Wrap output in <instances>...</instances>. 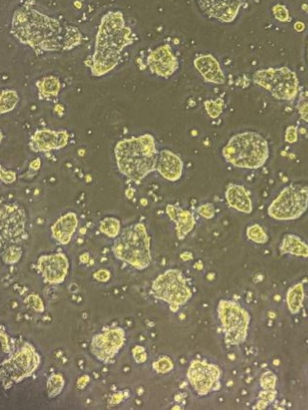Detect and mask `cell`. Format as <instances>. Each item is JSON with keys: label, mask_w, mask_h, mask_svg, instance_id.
I'll list each match as a JSON object with an SVG mask.
<instances>
[{"label": "cell", "mask_w": 308, "mask_h": 410, "mask_svg": "<svg viewBox=\"0 0 308 410\" xmlns=\"http://www.w3.org/2000/svg\"><path fill=\"white\" fill-rule=\"evenodd\" d=\"M11 34L36 54L68 51L80 45L82 35L73 27L65 28L58 19L30 7H21L14 13Z\"/></svg>", "instance_id": "6da1fadb"}, {"label": "cell", "mask_w": 308, "mask_h": 410, "mask_svg": "<svg viewBox=\"0 0 308 410\" xmlns=\"http://www.w3.org/2000/svg\"><path fill=\"white\" fill-rule=\"evenodd\" d=\"M135 36L126 24L123 13L110 11L101 19L95 41L94 53L85 65L94 77H102L121 63L124 49L132 45Z\"/></svg>", "instance_id": "7a4b0ae2"}, {"label": "cell", "mask_w": 308, "mask_h": 410, "mask_svg": "<svg viewBox=\"0 0 308 410\" xmlns=\"http://www.w3.org/2000/svg\"><path fill=\"white\" fill-rule=\"evenodd\" d=\"M158 153L155 138L150 133L121 140L114 149L120 173L136 183L156 171Z\"/></svg>", "instance_id": "3957f363"}, {"label": "cell", "mask_w": 308, "mask_h": 410, "mask_svg": "<svg viewBox=\"0 0 308 410\" xmlns=\"http://www.w3.org/2000/svg\"><path fill=\"white\" fill-rule=\"evenodd\" d=\"M224 160L241 169H258L270 156L267 140L256 131H243L233 135L222 149Z\"/></svg>", "instance_id": "277c9868"}, {"label": "cell", "mask_w": 308, "mask_h": 410, "mask_svg": "<svg viewBox=\"0 0 308 410\" xmlns=\"http://www.w3.org/2000/svg\"><path fill=\"white\" fill-rule=\"evenodd\" d=\"M113 254L116 259L138 270L146 269L151 263V237L143 223L129 226L115 240Z\"/></svg>", "instance_id": "5b68a950"}, {"label": "cell", "mask_w": 308, "mask_h": 410, "mask_svg": "<svg viewBox=\"0 0 308 410\" xmlns=\"http://www.w3.org/2000/svg\"><path fill=\"white\" fill-rule=\"evenodd\" d=\"M253 82L278 100L292 102L299 94L297 74L286 66L256 71L253 74Z\"/></svg>", "instance_id": "8992f818"}, {"label": "cell", "mask_w": 308, "mask_h": 410, "mask_svg": "<svg viewBox=\"0 0 308 410\" xmlns=\"http://www.w3.org/2000/svg\"><path fill=\"white\" fill-rule=\"evenodd\" d=\"M154 298L165 301L170 311L176 313L181 306L189 303L192 292L180 270L170 269L159 274L151 285Z\"/></svg>", "instance_id": "52a82bcc"}, {"label": "cell", "mask_w": 308, "mask_h": 410, "mask_svg": "<svg viewBox=\"0 0 308 410\" xmlns=\"http://www.w3.org/2000/svg\"><path fill=\"white\" fill-rule=\"evenodd\" d=\"M308 208V185L292 183L283 188L269 205L267 213L277 221L299 219Z\"/></svg>", "instance_id": "ba28073f"}, {"label": "cell", "mask_w": 308, "mask_h": 410, "mask_svg": "<svg viewBox=\"0 0 308 410\" xmlns=\"http://www.w3.org/2000/svg\"><path fill=\"white\" fill-rule=\"evenodd\" d=\"M217 311L225 343L234 346L243 343L248 337L251 321L246 309L236 301L221 299Z\"/></svg>", "instance_id": "9c48e42d"}, {"label": "cell", "mask_w": 308, "mask_h": 410, "mask_svg": "<svg viewBox=\"0 0 308 410\" xmlns=\"http://www.w3.org/2000/svg\"><path fill=\"white\" fill-rule=\"evenodd\" d=\"M41 358L30 343H22L21 347L12 350L8 360L1 365V380L7 382H19L35 372L40 365Z\"/></svg>", "instance_id": "30bf717a"}, {"label": "cell", "mask_w": 308, "mask_h": 410, "mask_svg": "<svg viewBox=\"0 0 308 410\" xmlns=\"http://www.w3.org/2000/svg\"><path fill=\"white\" fill-rule=\"evenodd\" d=\"M187 378L199 396H206L220 389L221 371L217 365L206 360H194L188 369Z\"/></svg>", "instance_id": "8fae6325"}, {"label": "cell", "mask_w": 308, "mask_h": 410, "mask_svg": "<svg viewBox=\"0 0 308 410\" xmlns=\"http://www.w3.org/2000/svg\"><path fill=\"white\" fill-rule=\"evenodd\" d=\"M27 215L16 203L5 204L1 207V247L18 244L26 230Z\"/></svg>", "instance_id": "7c38bea8"}, {"label": "cell", "mask_w": 308, "mask_h": 410, "mask_svg": "<svg viewBox=\"0 0 308 410\" xmlns=\"http://www.w3.org/2000/svg\"><path fill=\"white\" fill-rule=\"evenodd\" d=\"M126 341L123 328L107 329L92 338L90 351L94 357L102 363H110L118 354Z\"/></svg>", "instance_id": "4fadbf2b"}, {"label": "cell", "mask_w": 308, "mask_h": 410, "mask_svg": "<svg viewBox=\"0 0 308 410\" xmlns=\"http://www.w3.org/2000/svg\"><path fill=\"white\" fill-rule=\"evenodd\" d=\"M146 66L157 77L168 78L179 68V61L170 44H162L151 49L146 56Z\"/></svg>", "instance_id": "5bb4252c"}, {"label": "cell", "mask_w": 308, "mask_h": 410, "mask_svg": "<svg viewBox=\"0 0 308 410\" xmlns=\"http://www.w3.org/2000/svg\"><path fill=\"white\" fill-rule=\"evenodd\" d=\"M38 271L43 276L45 283L58 285L65 281L69 269V261L62 252L41 255L36 263Z\"/></svg>", "instance_id": "9a60e30c"}, {"label": "cell", "mask_w": 308, "mask_h": 410, "mask_svg": "<svg viewBox=\"0 0 308 410\" xmlns=\"http://www.w3.org/2000/svg\"><path fill=\"white\" fill-rule=\"evenodd\" d=\"M246 0H197L198 7L209 18L222 23H232Z\"/></svg>", "instance_id": "2e32d148"}, {"label": "cell", "mask_w": 308, "mask_h": 410, "mask_svg": "<svg viewBox=\"0 0 308 410\" xmlns=\"http://www.w3.org/2000/svg\"><path fill=\"white\" fill-rule=\"evenodd\" d=\"M69 140L67 131L50 129L36 130L31 137L30 149L34 152H48L63 149Z\"/></svg>", "instance_id": "e0dca14e"}, {"label": "cell", "mask_w": 308, "mask_h": 410, "mask_svg": "<svg viewBox=\"0 0 308 410\" xmlns=\"http://www.w3.org/2000/svg\"><path fill=\"white\" fill-rule=\"evenodd\" d=\"M184 164L175 152L168 149H162L159 151L157 164H156V171L166 181L177 182L183 175Z\"/></svg>", "instance_id": "ac0fdd59"}, {"label": "cell", "mask_w": 308, "mask_h": 410, "mask_svg": "<svg viewBox=\"0 0 308 410\" xmlns=\"http://www.w3.org/2000/svg\"><path fill=\"white\" fill-rule=\"evenodd\" d=\"M194 65L205 82L214 85H224L226 83V77L219 61L211 54L197 56L194 61Z\"/></svg>", "instance_id": "d6986e66"}, {"label": "cell", "mask_w": 308, "mask_h": 410, "mask_svg": "<svg viewBox=\"0 0 308 410\" xmlns=\"http://www.w3.org/2000/svg\"><path fill=\"white\" fill-rule=\"evenodd\" d=\"M225 199L230 208L243 215L253 212V201L250 191L239 184L231 183L225 191Z\"/></svg>", "instance_id": "ffe728a7"}, {"label": "cell", "mask_w": 308, "mask_h": 410, "mask_svg": "<svg viewBox=\"0 0 308 410\" xmlns=\"http://www.w3.org/2000/svg\"><path fill=\"white\" fill-rule=\"evenodd\" d=\"M166 212L170 219L175 223L176 235L178 239L184 240L186 237L195 227V218L192 213L190 211L178 207V206L170 205L168 204L166 208Z\"/></svg>", "instance_id": "44dd1931"}, {"label": "cell", "mask_w": 308, "mask_h": 410, "mask_svg": "<svg viewBox=\"0 0 308 410\" xmlns=\"http://www.w3.org/2000/svg\"><path fill=\"white\" fill-rule=\"evenodd\" d=\"M79 221L74 213H67L60 218L51 227L54 239L60 244L67 245L77 230Z\"/></svg>", "instance_id": "7402d4cb"}, {"label": "cell", "mask_w": 308, "mask_h": 410, "mask_svg": "<svg viewBox=\"0 0 308 410\" xmlns=\"http://www.w3.org/2000/svg\"><path fill=\"white\" fill-rule=\"evenodd\" d=\"M280 252V255H292L307 259L308 245L298 235L288 233L283 238Z\"/></svg>", "instance_id": "603a6c76"}, {"label": "cell", "mask_w": 308, "mask_h": 410, "mask_svg": "<svg viewBox=\"0 0 308 410\" xmlns=\"http://www.w3.org/2000/svg\"><path fill=\"white\" fill-rule=\"evenodd\" d=\"M36 87H38V95L41 100H52L60 94L62 85H60V80L55 76H47V77L41 78L36 83Z\"/></svg>", "instance_id": "cb8c5ba5"}, {"label": "cell", "mask_w": 308, "mask_h": 410, "mask_svg": "<svg viewBox=\"0 0 308 410\" xmlns=\"http://www.w3.org/2000/svg\"><path fill=\"white\" fill-rule=\"evenodd\" d=\"M304 301V283L300 282V283L296 284V285L288 290L287 294H286V303H287L291 314H293V315L299 314L300 309L302 308Z\"/></svg>", "instance_id": "d4e9b609"}, {"label": "cell", "mask_w": 308, "mask_h": 410, "mask_svg": "<svg viewBox=\"0 0 308 410\" xmlns=\"http://www.w3.org/2000/svg\"><path fill=\"white\" fill-rule=\"evenodd\" d=\"M19 97L18 92L12 89H5L1 92V114H6L14 109L16 105L19 104Z\"/></svg>", "instance_id": "484cf974"}, {"label": "cell", "mask_w": 308, "mask_h": 410, "mask_svg": "<svg viewBox=\"0 0 308 410\" xmlns=\"http://www.w3.org/2000/svg\"><path fill=\"white\" fill-rule=\"evenodd\" d=\"M246 237L250 241L258 245L266 244L269 240L267 233L260 224L249 226L246 230Z\"/></svg>", "instance_id": "4316f807"}, {"label": "cell", "mask_w": 308, "mask_h": 410, "mask_svg": "<svg viewBox=\"0 0 308 410\" xmlns=\"http://www.w3.org/2000/svg\"><path fill=\"white\" fill-rule=\"evenodd\" d=\"M100 230L110 238H116L121 232L120 221L115 217H106L100 224Z\"/></svg>", "instance_id": "83f0119b"}, {"label": "cell", "mask_w": 308, "mask_h": 410, "mask_svg": "<svg viewBox=\"0 0 308 410\" xmlns=\"http://www.w3.org/2000/svg\"><path fill=\"white\" fill-rule=\"evenodd\" d=\"M22 255L21 248L16 244L10 245L4 248L2 259L7 264H14L19 261Z\"/></svg>", "instance_id": "f1b7e54d"}, {"label": "cell", "mask_w": 308, "mask_h": 410, "mask_svg": "<svg viewBox=\"0 0 308 410\" xmlns=\"http://www.w3.org/2000/svg\"><path fill=\"white\" fill-rule=\"evenodd\" d=\"M153 367L158 374H167L173 369V363L170 358L164 356V357L159 358L156 362L153 363Z\"/></svg>", "instance_id": "f546056e"}, {"label": "cell", "mask_w": 308, "mask_h": 410, "mask_svg": "<svg viewBox=\"0 0 308 410\" xmlns=\"http://www.w3.org/2000/svg\"><path fill=\"white\" fill-rule=\"evenodd\" d=\"M63 385H65V380H63L62 376L60 374L51 376L47 384L51 396H55V395H58V393L62 391Z\"/></svg>", "instance_id": "4dcf8cb0"}, {"label": "cell", "mask_w": 308, "mask_h": 410, "mask_svg": "<svg viewBox=\"0 0 308 410\" xmlns=\"http://www.w3.org/2000/svg\"><path fill=\"white\" fill-rule=\"evenodd\" d=\"M205 108L209 116L212 119L219 117L222 111H223V102L220 100H208L205 102Z\"/></svg>", "instance_id": "1f68e13d"}, {"label": "cell", "mask_w": 308, "mask_h": 410, "mask_svg": "<svg viewBox=\"0 0 308 410\" xmlns=\"http://www.w3.org/2000/svg\"><path fill=\"white\" fill-rule=\"evenodd\" d=\"M276 396H277V392H276V389L273 390H264L258 394V402L256 404V407L260 409H265L266 407L268 406L269 404L273 402L274 400H275Z\"/></svg>", "instance_id": "d6a6232c"}, {"label": "cell", "mask_w": 308, "mask_h": 410, "mask_svg": "<svg viewBox=\"0 0 308 410\" xmlns=\"http://www.w3.org/2000/svg\"><path fill=\"white\" fill-rule=\"evenodd\" d=\"M278 378L272 371L263 373L261 377V387L264 390L276 389Z\"/></svg>", "instance_id": "836d02e7"}, {"label": "cell", "mask_w": 308, "mask_h": 410, "mask_svg": "<svg viewBox=\"0 0 308 410\" xmlns=\"http://www.w3.org/2000/svg\"><path fill=\"white\" fill-rule=\"evenodd\" d=\"M297 110L300 119L305 122H308V91H305L300 94L297 105Z\"/></svg>", "instance_id": "e575fe53"}, {"label": "cell", "mask_w": 308, "mask_h": 410, "mask_svg": "<svg viewBox=\"0 0 308 410\" xmlns=\"http://www.w3.org/2000/svg\"><path fill=\"white\" fill-rule=\"evenodd\" d=\"M273 14L277 21L280 22H288L291 21L289 11L285 5L277 4L273 7Z\"/></svg>", "instance_id": "d590c367"}, {"label": "cell", "mask_w": 308, "mask_h": 410, "mask_svg": "<svg viewBox=\"0 0 308 410\" xmlns=\"http://www.w3.org/2000/svg\"><path fill=\"white\" fill-rule=\"evenodd\" d=\"M197 213L198 215L204 217L205 219H212V218H214V215H216V208H214V206L212 204L207 203L200 206L197 208Z\"/></svg>", "instance_id": "8d00e7d4"}, {"label": "cell", "mask_w": 308, "mask_h": 410, "mask_svg": "<svg viewBox=\"0 0 308 410\" xmlns=\"http://www.w3.org/2000/svg\"><path fill=\"white\" fill-rule=\"evenodd\" d=\"M132 355H133L134 360H135L137 363H145L146 358H148L145 348L140 345H136L135 347L132 349Z\"/></svg>", "instance_id": "74e56055"}, {"label": "cell", "mask_w": 308, "mask_h": 410, "mask_svg": "<svg viewBox=\"0 0 308 410\" xmlns=\"http://www.w3.org/2000/svg\"><path fill=\"white\" fill-rule=\"evenodd\" d=\"M285 142L288 144H294L298 141V129L294 125H291L286 129Z\"/></svg>", "instance_id": "f35d334b"}, {"label": "cell", "mask_w": 308, "mask_h": 410, "mask_svg": "<svg viewBox=\"0 0 308 410\" xmlns=\"http://www.w3.org/2000/svg\"><path fill=\"white\" fill-rule=\"evenodd\" d=\"M16 174L14 171H5L1 168V180L5 184H12L16 181Z\"/></svg>", "instance_id": "ab89813d"}, {"label": "cell", "mask_w": 308, "mask_h": 410, "mask_svg": "<svg viewBox=\"0 0 308 410\" xmlns=\"http://www.w3.org/2000/svg\"><path fill=\"white\" fill-rule=\"evenodd\" d=\"M94 277L98 281L104 282L109 281L110 274L106 270H101V271L97 272Z\"/></svg>", "instance_id": "60d3db41"}, {"label": "cell", "mask_w": 308, "mask_h": 410, "mask_svg": "<svg viewBox=\"0 0 308 410\" xmlns=\"http://www.w3.org/2000/svg\"><path fill=\"white\" fill-rule=\"evenodd\" d=\"M41 168V159H36L35 161L32 162L31 163V169H35V171H38V169Z\"/></svg>", "instance_id": "b9f144b4"}, {"label": "cell", "mask_w": 308, "mask_h": 410, "mask_svg": "<svg viewBox=\"0 0 308 410\" xmlns=\"http://www.w3.org/2000/svg\"><path fill=\"white\" fill-rule=\"evenodd\" d=\"M294 27L296 30H297L298 32H302L305 29V24L302 23V22H297V23L295 24Z\"/></svg>", "instance_id": "7bdbcfd3"}, {"label": "cell", "mask_w": 308, "mask_h": 410, "mask_svg": "<svg viewBox=\"0 0 308 410\" xmlns=\"http://www.w3.org/2000/svg\"><path fill=\"white\" fill-rule=\"evenodd\" d=\"M307 63H308V43H307Z\"/></svg>", "instance_id": "ee69618b"}]
</instances>
